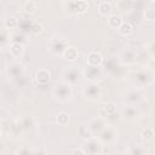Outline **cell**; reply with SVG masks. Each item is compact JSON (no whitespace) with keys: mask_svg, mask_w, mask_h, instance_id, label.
<instances>
[{"mask_svg":"<svg viewBox=\"0 0 155 155\" xmlns=\"http://www.w3.org/2000/svg\"><path fill=\"white\" fill-rule=\"evenodd\" d=\"M153 82H154V75L147 67H142L139 70L136 71L134 84L138 88H145L150 86Z\"/></svg>","mask_w":155,"mask_h":155,"instance_id":"obj_1","label":"cell"},{"mask_svg":"<svg viewBox=\"0 0 155 155\" xmlns=\"http://www.w3.org/2000/svg\"><path fill=\"white\" fill-rule=\"evenodd\" d=\"M52 94H53V97L58 102L65 103V102H68L71 98L73 90H71V86L70 85H68V84H65V82L62 81L61 84H58V85L54 86V88L52 91Z\"/></svg>","mask_w":155,"mask_h":155,"instance_id":"obj_2","label":"cell"},{"mask_svg":"<svg viewBox=\"0 0 155 155\" xmlns=\"http://www.w3.org/2000/svg\"><path fill=\"white\" fill-rule=\"evenodd\" d=\"M117 137V130L114 125H107L99 133H98V139L104 144V145H109L110 143H113Z\"/></svg>","mask_w":155,"mask_h":155,"instance_id":"obj_3","label":"cell"},{"mask_svg":"<svg viewBox=\"0 0 155 155\" xmlns=\"http://www.w3.org/2000/svg\"><path fill=\"white\" fill-rule=\"evenodd\" d=\"M79 80H80V71L76 67H69L63 70V73H62L63 82H65L70 86H74L79 82Z\"/></svg>","mask_w":155,"mask_h":155,"instance_id":"obj_4","label":"cell"},{"mask_svg":"<svg viewBox=\"0 0 155 155\" xmlns=\"http://www.w3.org/2000/svg\"><path fill=\"white\" fill-rule=\"evenodd\" d=\"M84 96L88 101L96 102V101H98L102 97V90H101V87L96 82H91V84H88L84 88Z\"/></svg>","mask_w":155,"mask_h":155,"instance_id":"obj_5","label":"cell"},{"mask_svg":"<svg viewBox=\"0 0 155 155\" xmlns=\"http://www.w3.org/2000/svg\"><path fill=\"white\" fill-rule=\"evenodd\" d=\"M84 76L90 81V82H96L103 76V70L101 67H94V65H88L82 71Z\"/></svg>","mask_w":155,"mask_h":155,"instance_id":"obj_6","label":"cell"},{"mask_svg":"<svg viewBox=\"0 0 155 155\" xmlns=\"http://www.w3.org/2000/svg\"><path fill=\"white\" fill-rule=\"evenodd\" d=\"M84 147H85V151L88 154H101L102 148H103V143L98 138L91 137V138L86 139Z\"/></svg>","mask_w":155,"mask_h":155,"instance_id":"obj_7","label":"cell"},{"mask_svg":"<svg viewBox=\"0 0 155 155\" xmlns=\"http://www.w3.org/2000/svg\"><path fill=\"white\" fill-rule=\"evenodd\" d=\"M119 59H120V63L122 65H133L137 63V52L134 50H131V48L124 50L120 53Z\"/></svg>","mask_w":155,"mask_h":155,"instance_id":"obj_8","label":"cell"},{"mask_svg":"<svg viewBox=\"0 0 155 155\" xmlns=\"http://www.w3.org/2000/svg\"><path fill=\"white\" fill-rule=\"evenodd\" d=\"M68 44L64 39H52L48 44V50L54 54H63L64 50L67 48Z\"/></svg>","mask_w":155,"mask_h":155,"instance_id":"obj_9","label":"cell"},{"mask_svg":"<svg viewBox=\"0 0 155 155\" xmlns=\"http://www.w3.org/2000/svg\"><path fill=\"white\" fill-rule=\"evenodd\" d=\"M105 126H107V120L101 115L91 119V121L88 122V127H90V130L92 131L93 134H96V133L98 134Z\"/></svg>","mask_w":155,"mask_h":155,"instance_id":"obj_10","label":"cell"},{"mask_svg":"<svg viewBox=\"0 0 155 155\" xmlns=\"http://www.w3.org/2000/svg\"><path fill=\"white\" fill-rule=\"evenodd\" d=\"M140 90H142V88L136 87V88L130 90V91L126 93L125 99L127 101L128 104H138L140 101H143V93H142Z\"/></svg>","mask_w":155,"mask_h":155,"instance_id":"obj_11","label":"cell"},{"mask_svg":"<svg viewBox=\"0 0 155 155\" xmlns=\"http://www.w3.org/2000/svg\"><path fill=\"white\" fill-rule=\"evenodd\" d=\"M87 64L88 65H94V67H101L103 64V57L99 52L92 51L87 54Z\"/></svg>","mask_w":155,"mask_h":155,"instance_id":"obj_12","label":"cell"},{"mask_svg":"<svg viewBox=\"0 0 155 155\" xmlns=\"http://www.w3.org/2000/svg\"><path fill=\"white\" fill-rule=\"evenodd\" d=\"M62 57H63L65 61H68V62H74V61H76L78 57H79V51H78V48H76L75 46H69V45H68L67 48L64 50Z\"/></svg>","mask_w":155,"mask_h":155,"instance_id":"obj_13","label":"cell"},{"mask_svg":"<svg viewBox=\"0 0 155 155\" xmlns=\"http://www.w3.org/2000/svg\"><path fill=\"white\" fill-rule=\"evenodd\" d=\"M35 80L40 85H46L51 80V73L47 69H39L35 74Z\"/></svg>","mask_w":155,"mask_h":155,"instance_id":"obj_14","label":"cell"},{"mask_svg":"<svg viewBox=\"0 0 155 155\" xmlns=\"http://www.w3.org/2000/svg\"><path fill=\"white\" fill-rule=\"evenodd\" d=\"M71 4V10H74V13H85L88 8V4L86 0H73L70 1Z\"/></svg>","mask_w":155,"mask_h":155,"instance_id":"obj_15","label":"cell"},{"mask_svg":"<svg viewBox=\"0 0 155 155\" xmlns=\"http://www.w3.org/2000/svg\"><path fill=\"white\" fill-rule=\"evenodd\" d=\"M134 2L136 0H116L115 6L121 12H128L134 7Z\"/></svg>","mask_w":155,"mask_h":155,"instance_id":"obj_16","label":"cell"},{"mask_svg":"<svg viewBox=\"0 0 155 155\" xmlns=\"http://www.w3.org/2000/svg\"><path fill=\"white\" fill-rule=\"evenodd\" d=\"M23 131H24V127H23V124H22L21 119L11 121V127H10V132L8 133H11L15 137H21Z\"/></svg>","mask_w":155,"mask_h":155,"instance_id":"obj_17","label":"cell"},{"mask_svg":"<svg viewBox=\"0 0 155 155\" xmlns=\"http://www.w3.org/2000/svg\"><path fill=\"white\" fill-rule=\"evenodd\" d=\"M111 12H113V6H111V4L109 1L99 2V5H98V13L102 17H109V16H111Z\"/></svg>","mask_w":155,"mask_h":155,"instance_id":"obj_18","label":"cell"},{"mask_svg":"<svg viewBox=\"0 0 155 155\" xmlns=\"http://www.w3.org/2000/svg\"><path fill=\"white\" fill-rule=\"evenodd\" d=\"M24 52V48H23V45L19 44V42H12L11 46H10V53L13 58H19L22 57Z\"/></svg>","mask_w":155,"mask_h":155,"instance_id":"obj_19","label":"cell"},{"mask_svg":"<svg viewBox=\"0 0 155 155\" xmlns=\"http://www.w3.org/2000/svg\"><path fill=\"white\" fill-rule=\"evenodd\" d=\"M122 115H124L127 120H134V119L137 117V115H138V110H137V108L133 107V105H127V107L124 108Z\"/></svg>","mask_w":155,"mask_h":155,"instance_id":"obj_20","label":"cell"},{"mask_svg":"<svg viewBox=\"0 0 155 155\" xmlns=\"http://www.w3.org/2000/svg\"><path fill=\"white\" fill-rule=\"evenodd\" d=\"M122 19L120 16H116V15H111L108 17V25L111 28V29H119L120 25L122 24Z\"/></svg>","mask_w":155,"mask_h":155,"instance_id":"obj_21","label":"cell"},{"mask_svg":"<svg viewBox=\"0 0 155 155\" xmlns=\"http://www.w3.org/2000/svg\"><path fill=\"white\" fill-rule=\"evenodd\" d=\"M150 56L147 51H143V52H139L137 53V64H139L140 67H147L149 61H150Z\"/></svg>","mask_w":155,"mask_h":155,"instance_id":"obj_22","label":"cell"},{"mask_svg":"<svg viewBox=\"0 0 155 155\" xmlns=\"http://www.w3.org/2000/svg\"><path fill=\"white\" fill-rule=\"evenodd\" d=\"M22 71H23V65L18 62H15V63L10 64V67H8V74H11V76H13V78L18 76Z\"/></svg>","mask_w":155,"mask_h":155,"instance_id":"obj_23","label":"cell"},{"mask_svg":"<svg viewBox=\"0 0 155 155\" xmlns=\"http://www.w3.org/2000/svg\"><path fill=\"white\" fill-rule=\"evenodd\" d=\"M117 30H119L120 35H122V36H128V35H131V34L133 33V27H132L131 23L124 22V23L120 25V28H119Z\"/></svg>","mask_w":155,"mask_h":155,"instance_id":"obj_24","label":"cell"},{"mask_svg":"<svg viewBox=\"0 0 155 155\" xmlns=\"http://www.w3.org/2000/svg\"><path fill=\"white\" fill-rule=\"evenodd\" d=\"M21 120H22L24 131L31 130L35 126V121H34V117L33 116H23V117H21Z\"/></svg>","mask_w":155,"mask_h":155,"instance_id":"obj_25","label":"cell"},{"mask_svg":"<svg viewBox=\"0 0 155 155\" xmlns=\"http://www.w3.org/2000/svg\"><path fill=\"white\" fill-rule=\"evenodd\" d=\"M23 10H24L25 13H35V11L38 10V4H36V1H34V0L25 1V5H24Z\"/></svg>","mask_w":155,"mask_h":155,"instance_id":"obj_26","label":"cell"},{"mask_svg":"<svg viewBox=\"0 0 155 155\" xmlns=\"http://www.w3.org/2000/svg\"><path fill=\"white\" fill-rule=\"evenodd\" d=\"M17 27H18V19H17L16 17L10 16V17H7V18L5 19V28H6V29L11 30V29H15V28H17Z\"/></svg>","mask_w":155,"mask_h":155,"instance_id":"obj_27","label":"cell"},{"mask_svg":"<svg viewBox=\"0 0 155 155\" xmlns=\"http://www.w3.org/2000/svg\"><path fill=\"white\" fill-rule=\"evenodd\" d=\"M78 132H79L80 137H82L84 139H88V138L93 137V133H92V131L90 130L88 126H80L79 130H78Z\"/></svg>","mask_w":155,"mask_h":155,"instance_id":"obj_28","label":"cell"},{"mask_svg":"<svg viewBox=\"0 0 155 155\" xmlns=\"http://www.w3.org/2000/svg\"><path fill=\"white\" fill-rule=\"evenodd\" d=\"M29 31H30V34H33V35H39V34L42 31V25H41L40 23H38V22H34V23L30 24Z\"/></svg>","mask_w":155,"mask_h":155,"instance_id":"obj_29","label":"cell"},{"mask_svg":"<svg viewBox=\"0 0 155 155\" xmlns=\"http://www.w3.org/2000/svg\"><path fill=\"white\" fill-rule=\"evenodd\" d=\"M69 122V115L67 113H61L57 116V124L61 126H65Z\"/></svg>","mask_w":155,"mask_h":155,"instance_id":"obj_30","label":"cell"},{"mask_svg":"<svg viewBox=\"0 0 155 155\" xmlns=\"http://www.w3.org/2000/svg\"><path fill=\"white\" fill-rule=\"evenodd\" d=\"M140 136H142V138H143V139L149 140V139H151V138L154 137V130H153L151 127H147L145 130H143V131H142Z\"/></svg>","mask_w":155,"mask_h":155,"instance_id":"obj_31","label":"cell"},{"mask_svg":"<svg viewBox=\"0 0 155 155\" xmlns=\"http://www.w3.org/2000/svg\"><path fill=\"white\" fill-rule=\"evenodd\" d=\"M144 19L148 22L155 21V10L154 8H147L144 11Z\"/></svg>","mask_w":155,"mask_h":155,"instance_id":"obj_32","label":"cell"},{"mask_svg":"<svg viewBox=\"0 0 155 155\" xmlns=\"http://www.w3.org/2000/svg\"><path fill=\"white\" fill-rule=\"evenodd\" d=\"M145 51L149 53V56H150L151 58H155V39L151 40V41L147 45V50H145Z\"/></svg>","mask_w":155,"mask_h":155,"instance_id":"obj_33","label":"cell"},{"mask_svg":"<svg viewBox=\"0 0 155 155\" xmlns=\"http://www.w3.org/2000/svg\"><path fill=\"white\" fill-rule=\"evenodd\" d=\"M7 38H10V35H7L6 28H4L2 31H1V46H2V47L6 45V42H7Z\"/></svg>","mask_w":155,"mask_h":155,"instance_id":"obj_34","label":"cell"},{"mask_svg":"<svg viewBox=\"0 0 155 155\" xmlns=\"http://www.w3.org/2000/svg\"><path fill=\"white\" fill-rule=\"evenodd\" d=\"M130 153H132V154H144V153H147V150L145 149H133Z\"/></svg>","mask_w":155,"mask_h":155,"instance_id":"obj_35","label":"cell"},{"mask_svg":"<svg viewBox=\"0 0 155 155\" xmlns=\"http://www.w3.org/2000/svg\"><path fill=\"white\" fill-rule=\"evenodd\" d=\"M73 154H81V155H84V154H86V151H85V149H75V150H73Z\"/></svg>","mask_w":155,"mask_h":155,"instance_id":"obj_36","label":"cell"},{"mask_svg":"<svg viewBox=\"0 0 155 155\" xmlns=\"http://www.w3.org/2000/svg\"><path fill=\"white\" fill-rule=\"evenodd\" d=\"M150 1H153V2H155V0H150Z\"/></svg>","mask_w":155,"mask_h":155,"instance_id":"obj_37","label":"cell"},{"mask_svg":"<svg viewBox=\"0 0 155 155\" xmlns=\"http://www.w3.org/2000/svg\"><path fill=\"white\" fill-rule=\"evenodd\" d=\"M25 1H30V0H25Z\"/></svg>","mask_w":155,"mask_h":155,"instance_id":"obj_38","label":"cell"},{"mask_svg":"<svg viewBox=\"0 0 155 155\" xmlns=\"http://www.w3.org/2000/svg\"><path fill=\"white\" fill-rule=\"evenodd\" d=\"M68 1H73V0H68Z\"/></svg>","mask_w":155,"mask_h":155,"instance_id":"obj_39","label":"cell"}]
</instances>
